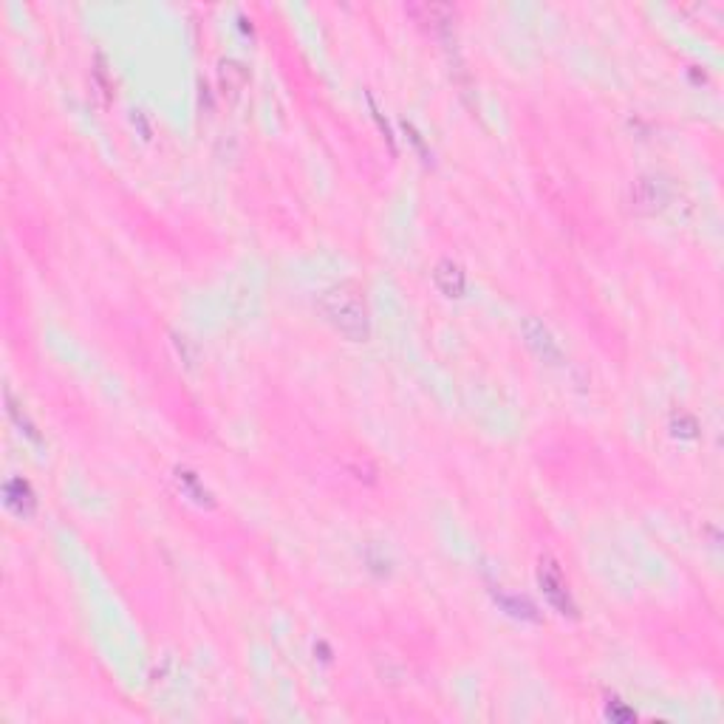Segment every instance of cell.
Masks as SVG:
<instances>
[{
  "label": "cell",
  "mask_w": 724,
  "mask_h": 724,
  "mask_svg": "<svg viewBox=\"0 0 724 724\" xmlns=\"http://www.w3.org/2000/svg\"><path fill=\"white\" fill-rule=\"evenodd\" d=\"M524 337H527V345L543 362H558L561 360L558 342L552 340V334H549V329L540 320H535V317H527V320H524Z\"/></svg>",
  "instance_id": "4"
},
{
  "label": "cell",
  "mask_w": 724,
  "mask_h": 724,
  "mask_svg": "<svg viewBox=\"0 0 724 724\" xmlns=\"http://www.w3.org/2000/svg\"><path fill=\"white\" fill-rule=\"evenodd\" d=\"M628 207L636 213V215H654V213H662L665 205H668V184L654 179V176H643L631 182L628 187Z\"/></svg>",
  "instance_id": "2"
},
{
  "label": "cell",
  "mask_w": 724,
  "mask_h": 724,
  "mask_svg": "<svg viewBox=\"0 0 724 724\" xmlns=\"http://www.w3.org/2000/svg\"><path fill=\"white\" fill-rule=\"evenodd\" d=\"M433 280H436L439 292L447 295V298H461V295H465V286H467L465 269H461L456 260H450V257L439 260L436 269H433Z\"/></svg>",
  "instance_id": "5"
},
{
  "label": "cell",
  "mask_w": 724,
  "mask_h": 724,
  "mask_svg": "<svg viewBox=\"0 0 724 724\" xmlns=\"http://www.w3.org/2000/svg\"><path fill=\"white\" fill-rule=\"evenodd\" d=\"M538 581H540V589H543L546 600L552 603L561 614H574V603H572V597H569L566 581H563L561 569H558L552 561L540 563V574H538Z\"/></svg>",
  "instance_id": "3"
},
{
  "label": "cell",
  "mask_w": 724,
  "mask_h": 724,
  "mask_svg": "<svg viewBox=\"0 0 724 724\" xmlns=\"http://www.w3.org/2000/svg\"><path fill=\"white\" fill-rule=\"evenodd\" d=\"M501 603H504V608H509V614H515V617H524V620H535L538 614H535V608L527 603V600H509V597H501Z\"/></svg>",
  "instance_id": "7"
},
{
  "label": "cell",
  "mask_w": 724,
  "mask_h": 724,
  "mask_svg": "<svg viewBox=\"0 0 724 724\" xmlns=\"http://www.w3.org/2000/svg\"><path fill=\"white\" fill-rule=\"evenodd\" d=\"M6 507L15 512V515H20V518H28L35 512V492H32V487H28L23 478H15V481H9L6 484Z\"/></svg>",
  "instance_id": "6"
},
{
  "label": "cell",
  "mask_w": 724,
  "mask_h": 724,
  "mask_svg": "<svg viewBox=\"0 0 724 724\" xmlns=\"http://www.w3.org/2000/svg\"><path fill=\"white\" fill-rule=\"evenodd\" d=\"M320 309L326 320L352 342H365L371 334V320H368V306L362 298V289L357 283H340L331 286L329 292L320 298Z\"/></svg>",
  "instance_id": "1"
}]
</instances>
